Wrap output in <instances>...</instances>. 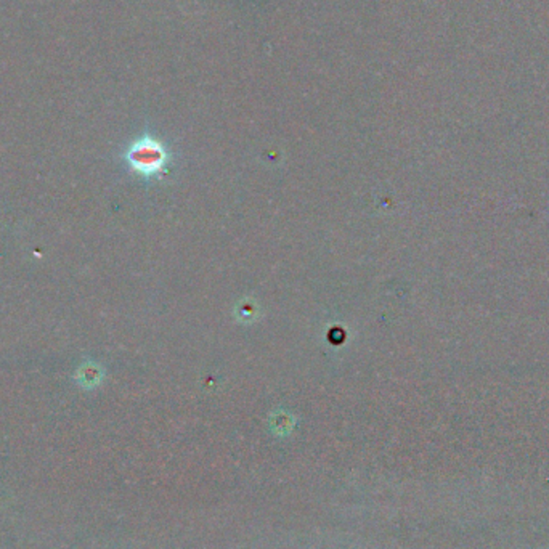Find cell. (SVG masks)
<instances>
[{
  "label": "cell",
  "instance_id": "obj_1",
  "mask_svg": "<svg viewBox=\"0 0 549 549\" xmlns=\"http://www.w3.org/2000/svg\"><path fill=\"white\" fill-rule=\"evenodd\" d=\"M126 161L138 174L153 175L162 169L164 162H166V151H164L160 141L150 137V135H145L129 146Z\"/></svg>",
  "mask_w": 549,
  "mask_h": 549
},
{
  "label": "cell",
  "instance_id": "obj_2",
  "mask_svg": "<svg viewBox=\"0 0 549 549\" xmlns=\"http://www.w3.org/2000/svg\"><path fill=\"white\" fill-rule=\"evenodd\" d=\"M103 368H101L98 363H92V361H86L76 370L75 379L76 382L81 386L82 389H95L100 386L101 381H103Z\"/></svg>",
  "mask_w": 549,
  "mask_h": 549
}]
</instances>
